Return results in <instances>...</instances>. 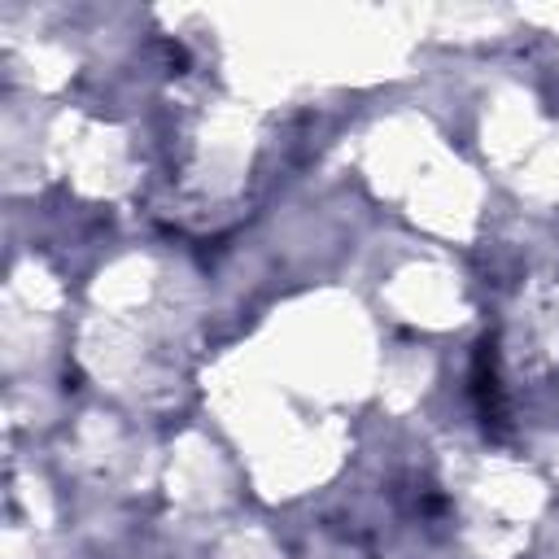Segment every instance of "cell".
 Returning <instances> with one entry per match:
<instances>
[{
  "instance_id": "cell-1",
  "label": "cell",
  "mask_w": 559,
  "mask_h": 559,
  "mask_svg": "<svg viewBox=\"0 0 559 559\" xmlns=\"http://www.w3.org/2000/svg\"><path fill=\"white\" fill-rule=\"evenodd\" d=\"M472 393L480 406L485 424H502V389H498V367H493V345L476 349V367H472Z\"/></svg>"
}]
</instances>
